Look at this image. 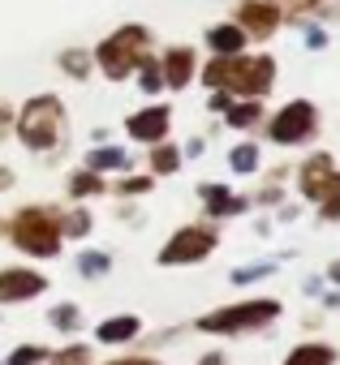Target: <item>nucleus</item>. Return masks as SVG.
Instances as JSON below:
<instances>
[{
  "instance_id": "dca6fc26",
  "label": "nucleus",
  "mask_w": 340,
  "mask_h": 365,
  "mask_svg": "<svg viewBox=\"0 0 340 365\" xmlns=\"http://www.w3.org/2000/svg\"><path fill=\"white\" fill-rule=\"evenodd\" d=\"M203 198L211 202V211H216V215H229V211H237V207H241V202H237V198H229L220 185H203Z\"/></svg>"
},
{
  "instance_id": "f03ea898",
  "label": "nucleus",
  "mask_w": 340,
  "mask_h": 365,
  "mask_svg": "<svg viewBox=\"0 0 340 365\" xmlns=\"http://www.w3.org/2000/svg\"><path fill=\"white\" fill-rule=\"evenodd\" d=\"M142 56H146V31L142 26H125L99 43V69L108 78H129V69L142 65Z\"/></svg>"
},
{
  "instance_id": "393cba45",
  "label": "nucleus",
  "mask_w": 340,
  "mask_h": 365,
  "mask_svg": "<svg viewBox=\"0 0 340 365\" xmlns=\"http://www.w3.org/2000/svg\"><path fill=\"white\" fill-rule=\"evenodd\" d=\"M65 69L82 78V73H86V61H82V52H69V56H65Z\"/></svg>"
},
{
  "instance_id": "a211bd4d",
  "label": "nucleus",
  "mask_w": 340,
  "mask_h": 365,
  "mask_svg": "<svg viewBox=\"0 0 340 365\" xmlns=\"http://www.w3.org/2000/svg\"><path fill=\"white\" fill-rule=\"evenodd\" d=\"M254 120H259V103H241V108H229V125L246 129V125H254Z\"/></svg>"
},
{
  "instance_id": "cd10ccee",
  "label": "nucleus",
  "mask_w": 340,
  "mask_h": 365,
  "mask_svg": "<svg viewBox=\"0 0 340 365\" xmlns=\"http://www.w3.org/2000/svg\"><path fill=\"white\" fill-rule=\"evenodd\" d=\"M112 365H155V361H112Z\"/></svg>"
},
{
  "instance_id": "aec40b11",
  "label": "nucleus",
  "mask_w": 340,
  "mask_h": 365,
  "mask_svg": "<svg viewBox=\"0 0 340 365\" xmlns=\"http://www.w3.org/2000/svg\"><path fill=\"white\" fill-rule=\"evenodd\" d=\"M151 159H155V172H177V150L173 146H159Z\"/></svg>"
},
{
  "instance_id": "6e6552de",
  "label": "nucleus",
  "mask_w": 340,
  "mask_h": 365,
  "mask_svg": "<svg viewBox=\"0 0 340 365\" xmlns=\"http://www.w3.org/2000/svg\"><path fill=\"white\" fill-rule=\"evenodd\" d=\"M301 194H306V198L340 194V176L331 172V159H327V155H314V159L301 168Z\"/></svg>"
},
{
  "instance_id": "39448f33",
  "label": "nucleus",
  "mask_w": 340,
  "mask_h": 365,
  "mask_svg": "<svg viewBox=\"0 0 340 365\" xmlns=\"http://www.w3.org/2000/svg\"><path fill=\"white\" fill-rule=\"evenodd\" d=\"M280 305L276 301H250V305H229V309H216L199 322V331H246V327H259L267 318H276Z\"/></svg>"
},
{
  "instance_id": "0eeeda50",
  "label": "nucleus",
  "mask_w": 340,
  "mask_h": 365,
  "mask_svg": "<svg viewBox=\"0 0 340 365\" xmlns=\"http://www.w3.org/2000/svg\"><path fill=\"white\" fill-rule=\"evenodd\" d=\"M314 133V108L310 103H289L276 120H271V138L276 142H301V138H310Z\"/></svg>"
},
{
  "instance_id": "9d476101",
  "label": "nucleus",
  "mask_w": 340,
  "mask_h": 365,
  "mask_svg": "<svg viewBox=\"0 0 340 365\" xmlns=\"http://www.w3.org/2000/svg\"><path fill=\"white\" fill-rule=\"evenodd\" d=\"M129 138H138V142H159L164 133H168V108H146V112H138V116H129Z\"/></svg>"
},
{
  "instance_id": "4468645a",
  "label": "nucleus",
  "mask_w": 340,
  "mask_h": 365,
  "mask_svg": "<svg viewBox=\"0 0 340 365\" xmlns=\"http://www.w3.org/2000/svg\"><path fill=\"white\" fill-rule=\"evenodd\" d=\"M138 335V318H108L99 327V339L104 344H121V339H134Z\"/></svg>"
},
{
  "instance_id": "a878e982",
  "label": "nucleus",
  "mask_w": 340,
  "mask_h": 365,
  "mask_svg": "<svg viewBox=\"0 0 340 365\" xmlns=\"http://www.w3.org/2000/svg\"><path fill=\"white\" fill-rule=\"evenodd\" d=\"M86 228H91V224H86V215L78 211V215H69V228H65V232H74V237H82Z\"/></svg>"
},
{
  "instance_id": "20e7f679",
  "label": "nucleus",
  "mask_w": 340,
  "mask_h": 365,
  "mask_svg": "<svg viewBox=\"0 0 340 365\" xmlns=\"http://www.w3.org/2000/svg\"><path fill=\"white\" fill-rule=\"evenodd\" d=\"M14 241H18L26 254L48 258V254L61 250V224H56L52 215H44V211H22V215H18V228H14Z\"/></svg>"
},
{
  "instance_id": "4be33fe9",
  "label": "nucleus",
  "mask_w": 340,
  "mask_h": 365,
  "mask_svg": "<svg viewBox=\"0 0 340 365\" xmlns=\"http://www.w3.org/2000/svg\"><path fill=\"white\" fill-rule=\"evenodd\" d=\"M52 322H56V327H78V309H74V305H56V309H52Z\"/></svg>"
},
{
  "instance_id": "7ed1b4c3",
  "label": "nucleus",
  "mask_w": 340,
  "mask_h": 365,
  "mask_svg": "<svg viewBox=\"0 0 340 365\" xmlns=\"http://www.w3.org/2000/svg\"><path fill=\"white\" fill-rule=\"evenodd\" d=\"M61 120H65V108L56 103V99H31L26 108H22V125H18V133H22V142L26 146H35V150H48L56 138H61Z\"/></svg>"
},
{
  "instance_id": "2eb2a0df",
  "label": "nucleus",
  "mask_w": 340,
  "mask_h": 365,
  "mask_svg": "<svg viewBox=\"0 0 340 365\" xmlns=\"http://www.w3.org/2000/svg\"><path fill=\"white\" fill-rule=\"evenodd\" d=\"M289 365H331V348H323V344H306V348H297V352L289 356Z\"/></svg>"
},
{
  "instance_id": "bb28decb",
  "label": "nucleus",
  "mask_w": 340,
  "mask_h": 365,
  "mask_svg": "<svg viewBox=\"0 0 340 365\" xmlns=\"http://www.w3.org/2000/svg\"><path fill=\"white\" fill-rule=\"evenodd\" d=\"M151 185V180H142V176H134V180H125V194H142Z\"/></svg>"
},
{
  "instance_id": "9b49d317",
  "label": "nucleus",
  "mask_w": 340,
  "mask_h": 365,
  "mask_svg": "<svg viewBox=\"0 0 340 365\" xmlns=\"http://www.w3.org/2000/svg\"><path fill=\"white\" fill-rule=\"evenodd\" d=\"M190 73H194V52L190 48H173V52L164 56V78H168L173 91H181L190 82Z\"/></svg>"
},
{
  "instance_id": "412c9836",
  "label": "nucleus",
  "mask_w": 340,
  "mask_h": 365,
  "mask_svg": "<svg viewBox=\"0 0 340 365\" xmlns=\"http://www.w3.org/2000/svg\"><path fill=\"white\" fill-rule=\"evenodd\" d=\"M74 194H78V198H86V194H99V176H95V172H82V176H74Z\"/></svg>"
},
{
  "instance_id": "b1692460",
  "label": "nucleus",
  "mask_w": 340,
  "mask_h": 365,
  "mask_svg": "<svg viewBox=\"0 0 340 365\" xmlns=\"http://www.w3.org/2000/svg\"><path fill=\"white\" fill-rule=\"evenodd\" d=\"M82 271H86V275H104V271H108V258H104V254H86V258H82Z\"/></svg>"
},
{
  "instance_id": "ddd939ff",
  "label": "nucleus",
  "mask_w": 340,
  "mask_h": 365,
  "mask_svg": "<svg viewBox=\"0 0 340 365\" xmlns=\"http://www.w3.org/2000/svg\"><path fill=\"white\" fill-rule=\"evenodd\" d=\"M207 39H211V48H216L220 56H237V48L246 43V31H237V26H220V31H211Z\"/></svg>"
},
{
  "instance_id": "c85d7f7f",
  "label": "nucleus",
  "mask_w": 340,
  "mask_h": 365,
  "mask_svg": "<svg viewBox=\"0 0 340 365\" xmlns=\"http://www.w3.org/2000/svg\"><path fill=\"white\" fill-rule=\"evenodd\" d=\"M331 279H340V262H336V267H331Z\"/></svg>"
},
{
  "instance_id": "f257e3e1",
  "label": "nucleus",
  "mask_w": 340,
  "mask_h": 365,
  "mask_svg": "<svg viewBox=\"0 0 340 365\" xmlns=\"http://www.w3.org/2000/svg\"><path fill=\"white\" fill-rule=\"evenodd\" d=\"M207 86H229L241 95H263L276 78V65L267 56H220L216 65H207Z\"/></svg>"
},
{
  "instance_id": "1a4fd4ad",
  "label": "nucleus",
  "mask_w": 340,
  "mask_h": 365,
  "mask_svg": "<svg viewBox=\"0 0 340 365\" xmlns=\"http://www.w3.org/2000/svg\"><path fill=\"white\" fill-rule=\"evenodd\" d=\"M35 292H44V275H35V271L14 267V271L0 275V301H26Z\"/></svg>"
},
{
  "instance_id": "f3484780",
  "label": "nucleus",
  "mask_w": 340,
  "mask_h": 365,
  "mask_svg": "<svg viewBox=\"0 0 340 365\" xmlns=\"http://www.w3.org/2000/svg\"><path fill=\"white\" fill-rule=\"evenodd\" d=\"M99 168H125V150H116V146L91 150V172H99Z\"/></svg>"
},
{
  "instance_id": "5701e85b",
  "label": "nucleus",
  "mask_w": 340,
  "mask_h": 365,
  "mask_svg": "<svg viewBox=\"0 0 340 365\" xmlns=\"http://www.w3.org/2000/svg\"><path fill=\"white\" fill-rule=\"evenodd\" d=\"M39 361H44V348H18L9 365H39Z\"/></svg>"
},
{
  "instance_id": "f8f14e48",
  "label": "nucleus",
  "mask_w": 340,
  "mask_h": 365,
  "mask_svg": "<svg viewBox=\"0 0 340 365\" xmlns=\"http://www.w3.org/2000/svg\"><path fill=\"white\" fill-rule=\"evenodd\" d=\"M241 22H246L250 35H271L280 18H276L271 5H263V0H250V5H241Z\"/></svg>"
},
{
  "instance_id": "6ab92c4d",
  "label": "nucleus",
  "mask_w": 340,
  "mask_h": 365,
  "mask_svg": "<svg viewBox=\"0 0 340 365\" xmlns=\"http://www.w3.org/2000/svg\"><path fill=\"white\" fill-rule=\"evenodd\" d=\"M229 163H233L237 172H254V163H259V150H254V146H237Z\"/></svg>"
},
{
  "instance_id": "423d86ee",
  "label": "nucleus",
  "mask_w": 340,
  "mask_h": 365,
  "mask_svg": "<svg viewBox=\"0 0 340 365\" xmlns=\"http://www.w3.org/2000/svg\"><path fill=\"white\" fill-rule=\"evenodd\" d=\"M211 245H216V237L207 232V228H186V232H177L173 241L164 245V254H159V262H199V258H207L211 254Z\"/></svg>"
}]
</instances>
